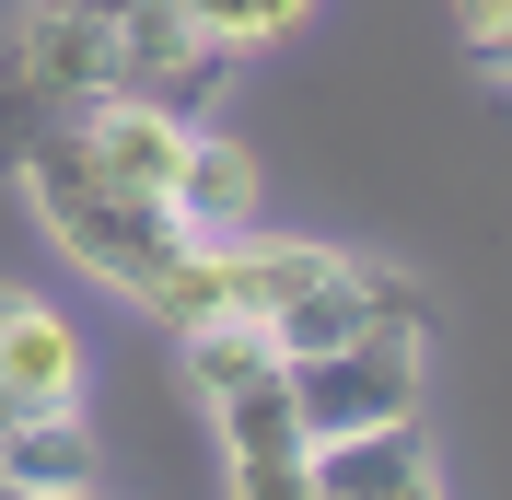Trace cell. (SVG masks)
<instances>
[{"label":"cell","mask_w":512,"mask_h":500,"mask_svg":"<svg viewBox=\"0 0 512 500\" xmlns=\"http://www.w3.org/2000/svg\"><path fill=\"white\" fill-rule=\"evenodd\" d=\"M0 489H35V500H94L105 489V454L82 431V407H35V419H0Z\"/></svg>","instance_id":"cell-7"},{"label":"cell","mask_w":512,"mask_h":500,"mask_svg":"<svg viewBox=\"0 0 512 500\" xmlns=\"http://www.w3.org/2000/svg\"><path fill=\"white\" fill-rule=\"evenodd\" d=\"M478 59H489V82H512V35H489V47H478Z\"/></svg>","instance_id":"cell-11"},{"label":"cell","mask_w":512,"mask_h":500,"mask_svg":"<svg viewBox=\"0 0 512 500\" xmlns=\"http://www.w3.org/2000/svg\"><path fill=\"white\" fill-rule=\"evenodd\" d=\"M373 326H431V303H419V280L408 268H384V256H326L315 268V291L268 326V349L280 361H303V349H338V338H373Z\"/></svg>","instance_id":"cell-5"},{"label":"cell","mask_w":512,"mask_h":500,"mask_svg":"<svg viewBox=\"0 0 512 500\" xmlns=\"http://www.w3.org/2000/svg\"><path fill=\"white\" fill-rule=\"evenodd\" d=\"M187 24L222 59H268V47H291V35L315 24V0H187Z\"/></svg>","instance_id":"cell-9"},{"label":"cell","mask_w":512,"mask_h":500,"mask_svg":"<svg viewBox=\"0 0 512 500\" xmlns=\"http://www.w3.org/2000/svg\"><path fill=\"white\" fill-rule=\"evenodd\" d=\"M94 384V349L47 291L0 280V419H35V407H82Z\"/></svg>","instance_id":"cell-6"},{"label":"cell","mask_w":512,"mask_h":500,"mask_svg":"<svg viewBox=\"0 0 512 500\" xmlns=\"http://www.w3.org/2000/svg\"><path fill=\"white\" fill-rule=\"evenodd\" d=\"M431 326H373V338H338V349H303L291 361V407L315 442H350V431H396L419 419L431 396Z\"/></svg>","instance_id":"cell-4"},{"label":"cell","mask_w":512,"mask_h":500,"mask_svg":"<svg viewBox=\"0 0 512 500\" xmlns=\"http://www.w3.org/2000/svg\"><path fill=\"white\" fill-rule=\"evenodd\" d=\"M0 500H35V489H0ZM94 500H105V489H94Z\"/></svg>","instance_id":"cell-12"},{"label":"cell","mask_w":512,"mask_h":500,"mask_svg":"<svg viewBox=\"0 0 512 500\" xmlns=\"http://www.w3.org/2000/svg\"><path fill=\"white\" fill-rule=\"evenodd\" d=\"M454 12V35H466V47H489V35H512V0H443Z\"/></svg>","instance_id":"cell-10"},{"label":"cell","mask_w":512,"mask_h":500,"mask_svg":"<svg viewBox=\"0 0 512 500\" xmlns=\"http://www.w3.org/2000/svg\"><path fill=\"white\" fill-rule=\"evenodd\" d=\"M12 175V198L35 210V233L82 268V280H105L117 303H152L163 268L187 256V221H175V198L140 187V175H117V163L82 140V117H47L24 140V152L0 163Z\"/></svg>","instance_id":"cell-2"},{"label":"cell","mask_w":512,"mask_h":500,"mask_svg":"<svg viewBox=\"0 0 512 500\" xmlns=\"http://www.w3.org/2000/svg\"><path fill=\"white\" fill-rule=\"evenodd\" d=\"M187 361V396L210 407V431H222V477L233 500H315V431H303V407H291V361L256 326H187L175 338Z\"/></svg>","instance_id":"cell-3"},{"label":"cell","mask_w":512,"mask_h":500,"mask_svg":"<svg viewBox=\"0 0 512 500\" xmlns=\"http://www.w3.org/2000/svg\"><path fill=\"white\" fill-rule=\"evenodd\" d=\"M175 221H187V233H245V221H256V152L233 140V128H210V117H198V140H187Z\"/></svg>","instance_id":"cell-8"},{"label":"cell","mask_w":512,"mask_h":500,"mask_svg":"<svg viewBox=\"0 0 512 500\" xmlns=\"http://www.w3.org/2000/svg\"><path fill=\"white\" fill-rule=\"evenodd\" d=\"M222 82H233V59L187 24V0H24L12 59H0V163L47 117H82V105L210 117Z\"/></svg>","instance_id":"cell-1"}]
</instances>
